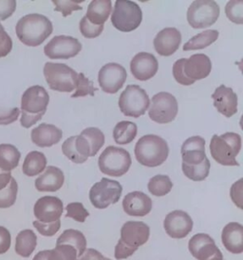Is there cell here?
Instances as JSON below:
<instances>
[{"mask_svg": "<svg viewBox=\"0 0 243 260\" xmlns=\"http://www.w3.org/2000/svg\"><path fill=\"white\" fill-rule=\"evenodd\" d=\"M15 31L23 44L29 47H37L53 34V25L47 16L30 14L18 20Z\"/></svg>", "mask_w": 243, "mask_h": 260, "instance_id": "obj_1", "label": "cell"}, {"mask_svg": "<svg viewBox=\"0 0 243 260\" xmlns=\"http://www.w3.org/2000/svg\"><path fill=\"white\" fill-rule=\"evenodd\" d=\"M50 103V95L45 88L39 85L28 88L21 98V118L22 127L29 129L41 120L45 115Z\"/></svg>", "mask_w": 243, "mask_h": 260, "instance_id": "obj_2", "label": "cell"}, {"mask_svg": "<svg viewBox=\"0 0 243 260\" xmlns=\"http://www.w3.org/2000/svg\"><path fill=\"white\" fill-rule=\"evenodd\" d=\"M150 235L148 225L144 222L129 221L121 229V238L115 247V258L126 259L147 242Z\"/></svg>", "mask_w": 243, "mask_h": 260, "instance_id": "obj_3", "label": "cell"}, {"mask_svg": "<svg viewBox=\"0 0 243 260\" xmlns=\"http://www.w3.org/2000/svg\"><path fill=\"white\" fill-rule=\"evenodd\" d=\"M134 153L141 165L154 168L166 162L169 148L164 138L156 135H146L138 140Z\"/></svg>", "mask_w": 243, "mask_h": 260, "instance_id": "obj_4", "label": "cell"}, {"mask_svg": "<svg viewBox=\"0 0 243 260\" xmlns=\"http://www.w3.org/2000/svg\"><path fill=\"white\" fill-rule=\"evenodd\" d=\"M241 150V137L235 133L213 136L210 153L213 158L223 166H239L236 156Z\"/></svg>", "mask_w": 243, "mask_h": 260, "instance_id": "obj_5", "label": "cell"}, {"mask_svg": "<svg viewBox=\"0 0 243 260\" xmlns=\"http://www.w3.org/2000/svg\"><path fill=\"white\" fill-rule=\"evenodd\" d=\"M44 77L49 87L60 92H71L76 88L78 74L63 63L47 62L44 66Z\"/></svg>", "mask_w": 243, "mask_h": 260, "instance_id": "obj_6", "label": "cell"}, {"mask_svg": "<svg viewBox=\"0 0 243 260\" xmlns=\"http://www.w3.org/2000/svg\"><path fill=\"white\" fill-rule=\"evenodd\" d=\"M131 164L130 153L123 148L114 146L106 147L99 156V169L106 176L114 177L124 176L129 172Z\"/></svg>", "mask_w": 243, "mask_h": 260, "instance_id": "obj_7", "label": "cell"}, {"mask_svg": "<svg viewBox=\"0 0 243 260\" xmlns=\"http://www.w3.org/2000/svg\"><path fill=\"white\" fill-rule=\"evenodd\" d=\"M143 20V12L140 6L133 1L115 2L113 12L111 15V23L123 32L134 31L141 25Z\"/></svg>", "mask_w": 243, "mask_h": 260, "instance_id": "obj_8", "label": "cell"}, {"mask_svg": "<svg viewBox=\"0 0 243 260\" xmlns=\"http://www.w3.org/2000/svg\"><path fill=\"white\" fill-rule=\"evenodd\" d=\"M150 100L148 94L138 85L127 86L119 99V107L126 116L140 117L149 108Z\"/></svg>", "mask_w": 243, "mask_h": 260, "instance_id": "obj_9", "label": "cell"}, {"mask_svg": "<svg viewBox=\"0 0 243 260\" xmlns=\"http://www.w3.org/2000/svg\"><path fill=\"white\" fill-rule=\"evenodd\" d=\"M220 16V6L212 0H197L187 11V21L194 29H204L216 23Z\"/></svg>", "mask_w": 243, "mask_h": 260, "instance_id": "obj_10", "label": "cell"}, {"mask_svg": "<svg viewBox=\"0 0 243 260\" xmlns=\"http://www.w3.org/2000/svg\"><path fill=\"white\" fill-rule=\"evenodd\" d=\"M178 111V101L174 95L169 92H160L152 98L148 115L154 122L167 124L174 120Z\"/></svg>", "mask_w": 243, "mask_h": 260, "instance_id": "obj_11", "label": "cell"}, {"mask_svg": "<svg viewBox=\"0 0 243 260\" xmlns=\"http://www.w3.org/2000/svg\"><path fill=\"white\" fill-rule=\"evenodd\" d=\"M123 187L116 180L102 178L94 184L90 191L91 204L97 209H106L111 204L117 203L121 199Z\"/></svg>", "mask_w": 243, "mask_h": 260, "instance_id": "obj_12", "label": "cell"}, {"mask_svg": "<svg viewBox=\"0 0 243 260\" xmlns=\"http://www.w3.org/2000/svg\"><path fill=\"white\" fill-rule=\"evenodd\" d=\"M82 50L78 39L68 36L54 37L44 48V53L51 59H68L75 57Z\"/></svg>", "mask_w": 243, "mask_h": 260, "instance_id": "obj_13", "label": "cell"}, {"mask_svg": "<svg viewBox=\"0 0 243 260\" xmlns=\"http://www.w3.org/2000/svg\"><path fill=\"white\" fill-rule=\"evenodd\" d=\"M126 69L118 63H107L99 71L98 82L103 92L116 93L127 81Z\"/></svg>", "mask_w": 243, "mask_h": 260, "instance_id": "obj_14", "label": "cell"}, {"mask_svg": "<svg viewBox=\"0 0 243 260\" xmlns=\"http://www.w3.org/2000/svg\"><path fill=\"white\" fill-rule=\"evenodd\" d=\"M191 254L197 260H223L222 252L212 237L206 234H197L188 243Z\"/></svg>", "mask_w": 243, "mask_h": 260, "instance_id": "obj_15", "label": "cell"}, {"mask_svg": "<svg viewBox=\"0 0 243 260\" xmlns=\"http://www.w3.org/2000/svg\"><path fill=\"white\" fill-rule=\"evenodd\" d=\"M167 236L172 238H184L193 229V220L189 214L181 210L173 211L167 214L164 222Z\"/></svg>", "mask_w": 243, "mask_h": 260, "instance_id": "obj_16", "label": "cell"}, {"mask_svg": "<svg viewBox=\"0 0 243 260\" xmlns=\"http://www.w3.org/2000/svg\"><path fill=\"white\" fill-rule=\"evenodd\" d=\"M64 206L60 199L56 197H43L38 199L33 208V214L37 221L52 223L60 220Z\"/></svg>", "mask_w": 243, "mask_h": 260, "instance_id": "obj_17", "label": "cell"}, {"mask_svg": "<svg viewBox=\"0 0 243 260\" xmlns=\"http://www.w3.org/2000/svg\"><path fill=\"white\" fill-rule=\"evenodd\" d=\"M159 70V62L155 55L149 53H139L130 62V71L132 76L140 81L151 79Z\"/></svg>", "mask_w": 243, "mask_h": 260, "instance_id": "obj_18", "label": "cell"}, {"mask_svg": "<svg viewBox=\"0 0 243 260\" xmlns=\"http://www.w3.org/2000/svg\"><path fill=\"white\" fill-rule=\"evenodd\" d=\"M182 69L184 76L195 83L210 75L212 62L206 54H193L189 58H185Z\"/></svg>", "mask_w": 243, "mask_h": 260, "instance_id": "obj_19", "label": "cell"}, {"mask_svg": "<svg viewBox=\"0 0 243 260\" xmlns=\"http://www.w3.org/2000/svg\"><path fill=\"white\" fill-rule=\"evenodd\" d=\"M182 42V34L176 28H165L154 39V48L161 56H170L177 52Z\"/></svg>", "mask_w": 243, "mask_h": 260, "instance_id": "obj_20", "label": "cell"}, {"mask_svg": "<svg viewBox=\"0 0 243 260\" xmlns=\"http://www.w3.org/2000/svg\"><path fill=\"white\" fill-rule=\"evenodd\" d=\"M182 163L188 166H197L207 158L205 153V139L195 136L186 139L182 144Z\"/></svg>", "mask_w": 243, "mask_h": 260, "instance_id": "obj_21", "label": "cell"}, {"mask_svg": "<svg viewBox=\"0 0 243 260\" xmlns=\"http://www.w3.org/2000/svg\"><path fill=\"white\" fill-rule=\"evenodd\" d=\"M214 106L221 115L231 117L237 113V95L232 88L220 85L212 94Z\"/></svg>", "mask_w": 243, "mask_h": 260, "instance_id": "obj_22", "label": "cell"}, {"mask_svg": "<svg viewBox=\"0 0 243 260\" xmlns=\"http://www.w3.org/2000/svg\"><path fill=\"white\" fill-rule=\"evenodd\" d=\"M123 208L131 216H144L151 212L152 200L144 192L132 191L125 197Z\"/></svg>", "mask_w": 243, "mask_h": 260, "instance_id": "obj_23", "label": "cell"}, {"mask_svg": "<svg viewBox=\"0 0 243 260\" xmlns=\"http://www.w3.org/2000/svg\"><path fill=\"white\" fill-rule=\"evenodd\" d=\"M31 141L40 148H47L57 144L63 137V132L52 124H40L31 131Z\"/></svg>", "mask_w": 243, "mask_h": 260, "instance_id": "obj_24", "label": "cell"}, {"mask_svg": "<svg viewBox=\"0 0 243 260\" xmlns=\"http://www.w3.org/2000/svg\"><path fill=\"white\" fill-rule=\"evenodd\" d=\"M221 240L225 249L232 253L243 252V226L237 222H231L223 228Z\"/></svg>", "mask_w": 243, "mask_h": 260, "instance_id": "obj_25", "label": "cell"}, {"mask_svg": "<svg viewBox=\"0 0 243 260\" xmlns=\"http://www.w3.org/2000/svg\"><path fill=\"white\" fill-rule=\"evenodd\" d=\"M65 182L64 173L57 167L49 166L45 172L36 178L35 188L38 191H56L60 190Z\"/></svg>", "mask_w": 243, "mask_h": 260, "instance_id": "obj_26", "label": "cell"}, {"mask_svg": "<svg viewBox=\"0 0 243 260\" xmlns=\"http://www.w3.org/2000/svg\"><path fill=\"white\" fill-rule=\"evenodd\" d=\"M112 11L110 0H93L88 7L86 17L94 25H104Z\"/></svg>", "mask_w": 243, "mask_h": 260, "instance_id": "obj_27", "label": "cell"}, {"mask_svg": "<svg viewBox=\"0 0 243 260\" xmlns=\"http://www.w3.org/2000/svg\"><path fill=\"white\" fill-rule=\"evenodd\" d=\"M37 245V237L31 230H23L15 239V252L22 256L29 257L35 250Z\"/></svg>", "mask_w": 243, "mask_h": 260, "instance_id": "obj_28", "label": "cell"}, {"mask_svg": "<svg viewBox=\"0 0 243 260\" xmlns=\"http://www.w3.org/2000/svg\"><path fill=\"white\" fill-rule=\"evenodd\" d=\"M47 157L45 154L38 151H32L27 154L23 163V173L27 176H38L47 166Z\"/></svg>", "mask_w": 243, "mask_h": 260, "instance_id": "obj_29", "label": "cell"}, {"mask_svg": "<svg viewBox=\"0 0 243 260\" xmlns=\"http://www.w3.org/2000/svg\"><path fill=\"white\" fill-rule=\"evenodd\" d=\"M56 245H69L75 249L77 255L81 256L87 250V239L80 231L66 230L58 237Z\"/></svg>", "mask_w": 243, "mask_h": 260, "instance_id": "obj_30", "label": "cell"}, {"mask_svg": "<svg viewBox=\"0 0 243 260\" xmlns=\"http://www.w3.org/2000/svg\"><path fill=\"white\" fill-rule=\"evenodd\" d=\"M138 134V128L134 122L121 121L117 123L113 130L114 141L119 145L131 143Z\"/></svg>", "mask_w": 243, "mask_h": 260, "instance_id": "obj_31", "label": "cell"}, {"mask_svg": "<svg viewBox=\"0 0 243 260\" xmlns=\"http://www.w3.org/2000/svg\"><path fill=\"white\" fill-rule=\"evenodd\" d=\"M21 158V153L12 144H0V169L11 172L16 168Z\"/></svg>", "mask_w": 243, "mask_h": 260, "instance_id": "obj_32", "label": "cell"}, {"mask_svg": "<svg viewBox=\"0 0 243 260\" xmlns=\"http://www.w3.org/2000/svg\"><path fill=\"white\" fill-rule=\"evenodd\" d=\"M220 32L217 30H206L193 37L183 45V51L201 50L210 46L219 38Z\"/></svg>", "mask_w": 243, "mask_h": 260, "instance_id": "obj_33", "label": "cell"}, {"mask_svg": "<svg viewBox=\"0 0 243 260\" xmlns=\"http://www.w3.org/2000/svg\"><path fill=\"white\" fill-rule=\"evenodd\" d=\"M80 135H82L89 143L91 156H95L98 153L100 149L105 144V135L98 128H95V127L87 128L82 131Z\"/></svg>", "mask_w": 243, "mask_h": 260, "instance_id": "obj_34", "label": "cell"}, {"mask_svg": "<svg viewBox=\"0 0 243 260\" xmlns=\"http://www.w3.org/2000/svg\"><path fill=\"white\" fill-rule=\"evenodd\" d=\"M173 183L169 176L157 175L149 180L147 188L148 191L155 197H165L172 190Z\"/></svg>", "mask_w": 243, "mask_h": 260, "instance_id": "obj_35", "label": "cell"}, {"mask_svg": "<svg viewBox=\"0 0 243 260\" xmlns=\"http://www.w3.org/2000/svg\"><path fill=\"white\" fill-rule=\"evenodd\" d=\"M210 167V161L206 158L201 164L197 166H188L182 163V172L184 176L193 181H202L209 176Z\"/></svg>", "mask_w": 243, "mask_h": 260, "instance_id": "obj_36", "label": "cell"}, {"mask_svg": "<svg viewBox=\"0 0 243 260\" xmlns=\"http://www.w3.org/2000/svg\"><path fill=\"white\" fill-rule=\"evenodd\" d=\"M17 191L18 185L13 177L7 187L0 191V209H7L13 206L16 201Z\"/></svg>", "mask_w": 243, "mask_h": 260, "instance_id": "obj_37", "label": "cell"}, {"mask_svg": "<svg viewBox=\"0 0 243 260\" xmlns=\"http://www.w3.org/2000/svg\"><path fill=\"white\" fill-rule=\"evenodd\" d=\"M75 249L69 245H56L53 250H49L48 260H77Z\"/></svg>", "mask_w": 243, "mask_h": 260, "instance_id": "obj_38", "label": "cell"}, {"mask_svg": "<svg viewBox=\"0 0 243 260\" xmlns=\"http://www.w3.org/2000/svg\"><path fill=\"white\" fill-rule=\"evenodd\" d=\"M97 90L98 89L94 87L93 82L86 77L83 73H80V74H78L76 92L71 95V98L77 99V98H84L87 95L94 96V92H96Z\"/></svg>", "mask_w": 243, "mask_h": 260, "instance_id": "obj_39", "label": "cell"}, {"mask_svg": "<svg viewBox=\"0 0 243 260\" xmlns=\"http://www.w3.org/2000/svg\"><path fill=\"white\" fill-rule=\"evenodd\" d=\"M225 14L228 18L235 24L243 23V1H230L226 4Z\"/></svg>", "mask_w": 243, "mask_h": 260, "instance_id": "obj_40", "label": "cell"}, {"mask_svg": "<svg viewBox=\"0 0 243 260\" xmlns=\"http://www.w3.org/2000/svg\"><path fill=\"white\" fill-rule=\"evenodd\" d=\"M80 31L86 39H95L99 37L104 30V25H94L91 23L86 16L80 20Z\"/></svg>", "mask_w": 243, "mask_h": 260, "instance_id": "obj_41", "label": "cell"}, {"mask_svg": "<svg viewBox=\"0 0 243 260\" xmlns=\"http://www.w3.org/2000/svg\"><path fill=\"white\" fill-rule=\"evenodd\" d=\"M67 217H70L77 222H85L86 218L90 215L88 210L80 202H72L66 207Z\"/></svg>", "mask_w": 243, "mask_h": 260, "instance_id": "obj_42", "label": "cell"}, {"mask_svg": "<svg viewBox=\"0 0 243 260\" xmlns=\"http://www.w3.org/2000/svg\"><path fill=\"white\" fill-rule=\"evenodd\" d=\"M83 1H61V0H53V3L55 5V11L60 12L64 17L71 15L74 11H81L82 7L79 5Z\"/></svg>", "mask_w": 243, "mask_h": 260, "instance_id": "obj_43", "label": "cell"}, {"mask_svg": "<svg viewBox=\"0 0 243 260\" xmlns=\"http://www.w3.org/2000/svg\"><path fill=\"white\" fill-rule=\"evenodd\" d=\"M34 228L37 230L38 233L44 237H53L61 227L60 220L52 222V223H42V222L33 221Z\"/></svg>", "mask_w": 243, "mask_h": 260, "instance_id": "obj_44", "label": "cell"}, {"mask_svg": "<svg viewBox=\"0 0 243 260\" xmlns=\"http://www.w3.org/2000/svg\"><path fill=\"white\" fill-rule=\"evenodd\" d=\"M184 60H185V58H181L175 62L174 65H173V70H172L173 77L179 84L183 85V86H190V85L194 84V82L189 80L187 77L184 76L183 69H182Z\"/></svg>", "mask_w": 243, "mask_h": 260, "instance_id": "obj_45", "label": "cell"}, {"mask_svg": "<svg viewBox=\"0 0 243 260\" xmlns=\"http://www.w3.org/2000/svg\"><path fill=\"white\" fill-rule=\"evenodd\" d=\"M13 40L0 23V58L5 57L12 52Z\"/></svg>", "mask_w": 243, "mask_h": 260, "instance_id": "obj_46", "label": "cell"}, {"mask_svg": "<svg viewBox=\"0 0 243 260\" xmlns=\"http://www.w3.org/2000/svg\"><path fill=\"white\" fill-rule=\"evenodd\" d=\"M20 115V110L14 108L11 110H0V125H9L15 122Z\"/></svg>", "mask_w": 243, "mask_h": 260, "instance_id": "obj_47", "label": "cell"}, {"mask_svg": "<svg viewBox=\"0 0 243 260\" xmlns=\"http://www.w3.org/2000/svg\"><path fill=\"white\" fill-rule=\"evenodd\" d=\"M242 191V179H239L238 181H236L235 183L233 184V186L231 188V191H230L231 199L239 209H243Z\"/></svg>", "mask_w": 243, "mask_h": 260, "instance_id": "obj_48", "label": "cell"}, {"mask_svg": "<svg viewBox=\"0 0 243 260\" xmlns=\"http://www.w3.org/2000/svg\"><path fill=\"white\" fill-rule=\"evenodd\" d=\"M16 9V1H0V20H6L10 16H13Z\"/></svg>", "mask_w": 243, "mask_h": 260, "instance_id": "obj_49", "label": "cell"}, {"mask_svg": "<svg viewBox=\"0 0 243 260\" xmlns=\"http://www.w3.org/2000/svg\"><path fill=\"white\" fill-rule=\"evenodd\" d=\"M12 243V236L9 230L0 226V254H3L10 250Z\"/></svg>", "mask_w": 243, "mask_h": 260, "instance_id": "obj_50", "label": "cell"}, {"mask_svg": "<svg viewBox=\"0 0 243 260\" xmlns=\"http://www.w3.org/2000/svg\"><path fill=\"white\" fill-rule=\"evenodd\" d=\"M78 260H106V257L95 249H87Z\"/></svg>", "mask_w": 243, "mask_h": 260, "instance_id": "obj_51", "label": "cell"}, {"mask_svg": "<svg viewBox=\"0 0 243 260\" xmlns=\"http://www.w3.org/2000/svg\"><path fill=\"white\" fill-rule=\"evenodd\" d=\"M12 178H13V176H12L11 172H7V171L0 169V191L7 187L11 182Z\"/></svg>", "mask_w": 243, "mask_h": 260, "instance_id": "obj_52", "label": "cell"}, {"mask_svg": "<svg viewBox=\"0 0 243 260\" xmlns=\"http://www.w3.org/2000/svg\"><path fill=\"white\" fill-rule=\"evenodd\" d=\"M48 254H49V250L41 251L35 254V256L32 260H48Z\"/></svg>", "mask_w": 243, "mask_h": 260, "instance_id": "obj_53", "label": "cell"}, {"mask_svg": "<svg viewBox=\"0 0 243 260\" xmlns=\"http://www.w3.org/2000/svg\"><path fill=\"white\" fill-rule=\"evenodd\" d=\"M106 260H110L109 258H106Z\"/></svg>", "mask_w": 243, "mask_h": 260, "instance_id": "obj_54", "label": "cell"}]
</instances>
